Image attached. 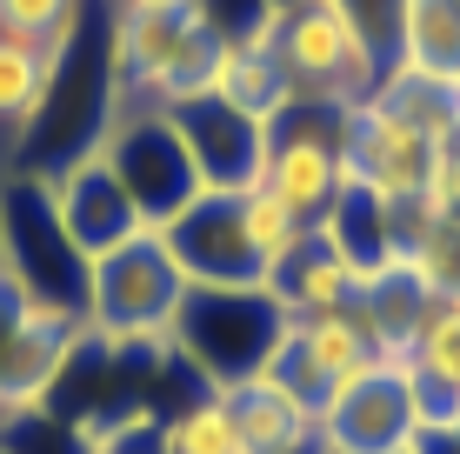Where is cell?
Masks as SVG:
<instances>
[{"instance_id":"cell-19","label":"cell","mask_w":460,"mask_h":454,"mask_svg":"<svg viewBox=\"0 0 460 454\" xmlns=\"http://www.w3.org/2000/svg\"><path fill=\"white\" fill-rule=\"evenodd\" d=\"M214 93L227 107H241V114H253V120H274L280 107L294 101V81H288V67L274 60V47L261 40V47H227Z\"/></svg>"},{"instance_id":"cell-16","label":"cell","mask_w":460,"mask_h":454,"mask_svg":"<svg viewBox=\"0 0 460 454\" xmlns=\"http://www.w3.org/2000/svg\"><path fill=\"white\" fill-rule=\"evenodd\" d=\"M60 54H67V47H34V40L0 34V147H7L13 161H21V140L40 120L47 93H54Z\"/></svg>"},{"instance_id":"cell-25","label":"cell","mask_w":460,"mask_h":454,"mask_svg":"<svg viewBox=\"0 0 460 454\" xmlns=\"http://www.w3.org/2000/svg\"><path fill=\"white\" fill-rule=\"evenodd\" d=\"M194 7L227 47H261L267 34H274V21H280L267 0H194Z\"/></svg>"},{"instance_id":"cell-8","label":"cell","mask_w":460,"mask_h":454,"mask_svg":"<svg viewBox=\"0 0 460 454\" xmlns=\"http://www.w3.org/2000/svg\"><path fill=\"white\" fill-rule=\"evenodd\" d=\"M194 21H200L194 0H127V7H107L101 47H107V74H114L120 101H147L154 107V93H161L167 67L181 60Z\"/></svg>"},{"instance_id":"cell-9","label":"cell","mask_w":460,"mask_h":454,"mask_svg":"<svg viewBox=\"0 0 460 454\" xmlns=\"http://www.w3.org/2000/svg\"><path fill=\"white\" fill-rule=\"evenodd\" d=\"M434 161H440V140H427L420 128L394 120L387 107H374V101L347 107V134H341L347 187H367L380 200H414L434 181Z\"/></svg>"},{"instance_id":"cell-10","label":"cell","mask_w":460,"mask_h":454,"mask_svg":"<svg viewBox=\"0 0 460 454\" xmlns=\"http://www.w3.org/2000/svg\"><path fill=\"white\" fill-rule=\"evenodd\" d=\"M40 187H47V208H54L60 234L74 241V254H81V261L114 254V247H127L134 234H154L147 221H140V208L127 200V187L114 181V167H107L101 154H81V161L40 174Z\"/></svg>"},{"instance_id":"cell-7","label":"cell","mask_w":460,"mask_h":454,"mask_svg":"<svg viewBox=\"0 0 460 454\" xmlns=\"http://www.w3.org/2000/svg\"><path fill=\"white\" fill-rule=\"evenodd\" d=\"M374 361H380V354H374L367 327L354 321V307H341V315H300V321H288V327H280L274 361H267L261 374L274 387H288L307 414H321L327 401H334L354 374H367Z\"/></svg>"},{"instance_id":"cell-22","label":"cell","mask_w":460,"mask_h":454,"mask_svg":"<svg viewBox=\"0 0 460 454\" xmlns=\"http://www.w3.org/2000/svg\"><path fill=\"white\" fill-rule=\"evenodd\" d=\"M414 374H427V381L440 387H460V294H440L434 315H427V327L414 334Z\"/></svg>"},{"instance_id":"cell-20","label":"cell","mask_w":460,"mask_h":454,"mask_svg":"<svg viewBox=\"0 0 460 454\" xmlns=\"http://www.w3.org/2000/svg\"><path fill=\"white\" fill-rule=\"evenodd\" d=\"M161 454H247L241 448V428H234L227 395L200 387L181 414H167L161 421Z\"/></svg>"},{"instance_id":"cell-13","label":"cell","mask_w":460,"mask_h":454,"mask_svg":"<svg viewBox=\"0 0 460 454\" xmlns=\"http://www.w3.org/2000/svg\"><path fill=\"white\" fill-rule=\"evenodd\" d=\"M87 341L81 315L60 307H21L13 327L0 334V414H27L54 395V381L67 374L74 348Z\"/></svg>"},{"instance_id":"cell-28","label":"cell","mask_w":460,"mask_h":454,"mask_svg":"<svg viewBox=\"0 0 460 454\" xmlns=\"http://www.w3.org/2000/svg\"><path fill=\"white\" fill-rule=\"evenodd\" d=\"M0 454H21V448H13V441H0Z\"/></svg>"},{"instance_id":"cell-3","label":"cell","mask_w":460,"mask_h":454,"mask_svg":"<svg viewBox=\"0 0 460 454\" xmlns=\"http://www.w3.org/2000/svg\"><path fill=\"white\" fill-rule=\"evenodd\" d=\"M93 154L114 167V181L127 187V200L140 208V221H147L154 234H161L187 200L208 194L200 174H194V154H187V140H181V128H173L167 107L120 101L114 120H107V134L93 140Z\"/></svg>"},{"instance_id":"cell-26","label":"cell","mask_w":460,"mask_h":454,"mask_svg":"<svg viewBox=\"0 0 460 454\" xmlns=\"http://www.w3.org/2000/svg\"><path fill=\"white\" fill-rule=\"evenodd\" d=\"M407 454H460V428H420Z\"/></svg>"},{"instance_id":"cell-12","label":"cell","mask_w":460,"mask_h":454,"mask_svg":"<svg viewBox=\"0 0 460 454\" xmlns=\"http://www.w3.org/2000/svg\"><path fill=\"white\" fill-rule=\"evenodd\" d=\"M173 128H181L187 154H194V174L208 194H247L261 187V161H267V120L227 107L220 93H200L187 107H167Z\"/></svg>"},{"instance_id":"cell-6","label":"cell","mask_w":460,"mask_h":454,"mask_svg":"<svg viewBox=\"0 0 460 454\" xmlns=\"http://www.w3.org/2000/svg\"><path fill=\"white\" fill-rule=\"evenodd\" d=\"M414 434V361H374L314 414V448L327 454H407Z\"/></svg>"},{"instance_id":"cell-17","label":"cell","mask_w":460,"mask_h":454,"mask_svg":"<svg viewBox=\"0 0 460 454\" xmlns=\"http://www.w3.org/2000/svg\"><path fill=\"white\" fill-rule=\"evenodd\" d=\"M321 234L341 247V261L367 280L374 268H387L394 261V200L367 194V187H341V200L327 208Z\"/></svg>"},{"instance_id":"cell-30","label":"cell","mask_w":460,"mask_h":454,"mask_svg":"<svg viewBox=\"0 0 460 454\" xmlns=\"http://www.w3.org/2000/svg\"><path fill=\"white\" fill-rule=\"evenodd\" d=\"M314 454H327V448H314Z\"/></svg>"},{"instance_id":"cell-11","label":"cell","mask_w":460,"mask_h":454,"mask_svg":"<svg viewBox=\"0 0 460 454\" xmlns=\"http://www.w3.org/2000/svg\"><path fill=\"white\" fill-rule=\"evenodd\" d=\"M173 268L187 288H261V261H253L241 234V194H200L161 227Z\"/></svg>"},{"instance_id":"cell-27","label":"cell","mask_w":460,"mask_h":454,"mask_svg":"<svg viewBox=\"0 0 460 454\" xmlns=\"http://www.w3.org/2000/svg\"><path fill=\"white\" fill-rule=\"evenodd\" d=\"M267 7H274V13H288V7H300V0H267Z\"/></svg>"},{"instance_id":"cell-2","label":"cell","mask_w":460,"mask_h":454,"mask_svg":"<svg viewBox=\"0 0 460 454\" xmlns=\"http://www.w3.org/2000/svg\"><path fill=\"white\" fill-rule=\"evenodd\" d=\"M280 315L267 288H187L167 321V348L200 374V387H241L253 381L280 348Z\"/></svg>"},{"instance_id":"cell-5","label":"cell","mask_w":460,"mask_h":454,"mask_svg":"<svg viewBox=\"0 0 460 454\" xmlns=\"http://www.w3.org/2000/svg\"><path fill=\"white\" fill-rule=\"evenodd\" d=\"M274 60L288 67L294 101H327V107H360L380 87V67L367 60V47L354 40L347 13L334 0H300L274 21Z\"/></svg>"},{"instance_id":"cell-1","label":"cell","mask_w":460,"mask_h":454,"mask_svg":"<svg viewBox=\"0 0 460 454\" xmlns=\"http://www.w3.org/2000/svg\"><path fill=\"white\" fill-rule=\"evenodd\" d=\"M187 294V274L173 268L161 234H134L127 247L87 261V341L114 354H173L167 348V321Z\"/></svg>"},{"instance_id":"cell-29","label":"cell","mask_w":460,"mask_h":454,"mask_svg":"<svg viewBox=\"0 0 460 454\" xmlns=\"http://www.w3.org/2000/svg\"><path fill=\"white\" fill-rule=\"evenodd\" d=\"M107 7H127V0H107Z\"/></svg>"},{"instance_id":"cell-14","label":"cell","mask_w":460,"mask_h":454,"mask_svg":"<svg viewBox=\"0 0 460 454\" xmlns=\"http://www.w3.org/2000/svg\"><path fill=\"white\" fill-rule=\"evenodd\" d=\"M261 288H267V301H274L288 321H300V315H341V307H354L360 274L341 261V247L327 241L321 227H307L288 254L261 274Z\"/></svg>"},{"instance_id":"cell-15","label":"cell","mask_w":460,"mask_h":454,"mask_svg":"<svg viewBox=\"0 0 460 454\" xmlns=\"http://www.w3.org/2000/svg\"><path fill=\"white\" fill-rule=\"evenodd\" d=\"M220 395L234 408V428H241L247 454H314V414L267 374H253L241 387H220Z\"/></svg>"},{"instance_id":"cell-31","label":"cell","mask_w":460,"mask_h":454,"mask_svg":"<svg viewBox=\"0 0 460 454\" xmlns=\"http://www.w3.org/2000/svg\"><path fill=\"white\" fill-rule=\"evenodd\" d=\"M454 395H460V387H454Z\"/></svg>"},{"instance_id":"cell-18","label":"cell","mask_w":460,"mask_h":454,"mask_svg":"<svg viewBox=\"0 0 460 454\" xmlns=\"http://www.w3.org/2000/svg\"><path fill=\"white\" fill-rule=\"evenodd\" d=\"M401 67L460 87V0H407V13H401Z\"/></svg>"},{"instance_id":"cell-32","label":"cell","mask_w":460,"mask_h":454,"mask_svg":"<svg viewBox=\"0 0 460 454\" xmlns=\"http://www.w3.org/2000/svg\"><path fill=\"white\" fill-rule=\"evenodd\" d=\"M454 147H460V140H454Z\"/></svg>"},{"instance_id":"cell-4","label":"cell","mask_w":460,"mask_h":454,"mask_svg":"<svg viewBox=\"0 0 460 454\" xmlns=\"http://www.w3.org/2000/svg\"><path fill=\"white\" fill-rule=\"evenodd\" d=\"M341 134H347V107L327 101H288L267 120V161H261V187L294 214L300 227H321L327 208L341 200Z\"/></svg>"},{"instance_id":"cell-24","label":"cell","mask_w":460,"mask_h":454,"mask_svg":"<svg viewBox=\"0 0 460 454\" xmlns=\"http://www.w3.org/2000/svg\"><path fill=\"white\" fill-rule=\"evenodd\" d=\"M334 7L347 13L354 40L367 47V60L380 74L401 67V13H407V0H334Z\"/></svg>"},{"instance_id":"cell-21","label":"cell","mask_w":460,"mask_h":454,"mask_svg":"<svg viewBox=\"0 0 460 454\" xmlns=\"http://www.w3.org/2000/svg\"><path fill=\"white\" fill-rule=\"evenodd\" d=\"M87 27V0H0V34L34 40V47H67Z\"/></svg>"},{"instance_id":"cell-23","label":"cell","mask_w":460,"mask_h":454,"mask_svg":"<svg viewBox=\"0 0 460 454\" xmlns=\"http://www.w3.org/2000/svg\"><path fill=\"white\" fill-rule=\"evenodd\" d=\"M241 234H247L253 261H261V274H267V268H274V261L288 254V247H294L307 227H300L294 214L280 208L274 194H267V187H247V194H241Z\"/></svg>"}]
</instances>
